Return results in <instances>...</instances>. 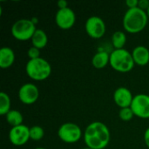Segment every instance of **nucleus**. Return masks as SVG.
I'll use <instances>...</instances> for the list:
<instances>
[{
  "mask_svg": "<svg viewBox=\"0 0 149 149\" xmlns=\"http://www.w3.org/2000/svg\"><path fill=\"white\" fill-rule=\"evenodd\" d=\"M27 76L35 81H43L47 79L52 73L51 64L43 58L30 59L25 65Z\"/></svg>",
  "mask_w": 149,
  "mask_h": 149,
  "instance_id": "4",
  "label": "nucleus"
},
{
  "mask_svg": "<svg viewBox=\"0 0 149 149\" xmlns=\"http://www.w3.org/2000/svg\"><path fill=\"white\" fill-rule=\"evenodd\" d=\"M134 97V96L133 95L132 92L125 86L118 87L113 93L114 103L120 108L130 107L132 105Z\"/></svg>",
  "mask_w": 149,
  "mask_h": 149,
  "instance_id": "12",
  "label": "nucleus"
},
{
  "mask_svg": "<svg viewBox=\"0 0 149 149\" xmlns=\"http://www.w3.org/2000/svg\"><path fill=\"white\" fill-rule=\"evenodd\" d=\"M16 55L14 51L8 46H3L0 49V67L7 69L15 62Z\"/></svg>",
  "mask_w": 149,
  "mask_h": 149,
  "instance_id": "14",
  "label": "nucleus"
},
{
  "mask_svg": "<svg viewBox=\"0 0 149 149\" xmlns=\"http://www.w3.org/2000/svg\"><path fill=\"white\" fill-rule=\"evenodd\" d=\"M130 107L134 116L141 119H149V95L145 93L135 95Z\"/></svg>",
  "mask_w": 149,
  "mask_h": 149,
  "instance_id": "9",
  "label": "nucleus"
},
{
  "mask_svg": "<svg viewBox=\"0 0 149 149\" xmlns=\"http://www.w3.org/2000/svg\"><path fill=\"white\" fill-rule=\"evenodd\" d=\"M27 56L30 59H35L40 58V50L37 47L31 46L27 51Z\"/></svg>",
  "mask_w": 149,
  "mask_h": 149,
  "instance_id": "22",
  "label": "nucleus"
},
{
  "mask_svg": "<svg viewBox=\"0 0 149 149\" xmlns=\"http://www.w3.org/2000/svg\"><path fill=\"white\" fill-rule=\"evenodd\" d=\"M119 116L121 120L123 121H130L133 120L134 113L132 110L131 107H125V108H120V112H119Z\"/></svg>",
  "mask_w": 149,
  "mask_h": 149,
  "instance_id": "21",
  "label": "nucleus"
},
{
  "mask_svg": "<svg viewBox=\"0 0 149 149\" xmlns=\"http://www.w3.org/2000/svg\"><path fill=\"white\" fill-rule=\"evenodd\" d=\"M10 142L14 146H24L30 139V127L22 124L17 127H11L9 132Z\"/></svg>",
  "mask_w": 149,
  "mask_h": 149,
  "instance_id": "11",
  "label": "nucleus"
},
{
  "mask_svg": "<svg viewBox=\"0 0 149 149\" xmlns=\"http://www.w3.org/2000/svg\"><path fill=\"white\" fill-rule=\"evenodd\" d=\"M143 139H144V142L146 144V146L149 148V127H148L144 133V136H143Z\"/></svg>",
  "mask_w": 149,
  "mask_h": 149,
  "instance_id": "26",
  "label": "nucleus"
},
{
  "mask_svg": "<svg viewBox=\"0 0 149 149\" xmlns=\"http://www.w3.org/2000/svg\"><path fill=\"white\" fill-rule=\"evenodd\" d=\"M82 149H91V148H82Z\"/></svg>",
  "mask_w": 149,
  "mask_h": 149,
  "instance_id": "30",
  "label": "nucleus"
},
{
  "mask_svg": "<svg viewBox=\"0 0 149 149\" xmlns=\"http://www.w3.org/2000/svg\"><path fill=\"white\" fill-rule=\"evenodd\" d=\"M5 120H6L7 123L10 126H11V127H17V126H20L23 124L24 117H23V114L21 113V112H19L18 110L11 109L5 115Z\"/></svg>",
  "mask_w": 149,
  "mask_h": 149,
  "instance_id": "17",
  "label": "nucleus"
},
{
  "mask_svg": "<svg viewBox=\"0 0 149 149\" xmlns=\"http://www.w3.org/2000/svg\"><path fill=\"white\" fill-rule=\"evenodd\" d=\"M17 97L23 104L32 105L39 98V90L36 85L32 83H25L20 86Z\"/></svg>",
  "mask_w": 149,
  "mask_h": 149,
  "instance_id": "10",
  "label": "nucleus"
},
{
  "mask_svg": "<svg viewBox=\"0 0 149 149\" xmlns=\"http://www.w3.org/2000/svg\"><path fill=\"white\" fill-rule=\"evenodd\" d=\"M126 5L127 6L128 9L137 8L138 5H139V0H127L126 1Z\"/></svg>",
  "mask_w": 149,
  "mask_h": 149,
  "instance_id": "24",
  "label": "nucleus"
},
{
  "mask_svg": "<svg viewBox=\"0 0 149 149\" xmlns=\"http://www.w3.org/2000/svg\"><path fill=\"white\" fill-rule=\"evenodd\" d=\"M111 140L108 127L101 121L90 123L84 132V141L86 148L91 149L106 148Z\"/></svg>",
  "mask_w": 149,
  "mask_h": 149,
  "instance_id": "1",
  "label": "nucleus"
},
{
  "mask_svg": "<svg viewBox=\"0 0 149 149\" xmlns=\"http://www.w3.org/2000/svg\"><path fill=\"white\" fill-rule=\"evenodd\" d=\"M148 19L147 11L140 9L139 7L128 9L124 14L122 25L127 32L136 34L142 31L147 27Z\"/></svg>",
  "mask_w": 149,
  "mask_h": 149,
  "instance_id": "2",
  "label": "nucleus"
},
{
  "mask_svg": "<svg viewBox=\"0 0 149 149\" xmlns=\"http://www.w3.org/2000/svg\"><path fill=\"white\" fill-rule=\"evenodd\" d=\"M76 22V14L70 7L58 9L55 15V23L61 30L71 29Z\"/></svg>",
  "mask_w": 149,
  "mask_h": 149,
  "instance_id": "8",
  "label": "nucleus"
},
{
  "mask_svg": "<svg viewBox=\"0 0 149 149\" xmlns=\"http://www.w3.org/2000/svg\"><path fill=\"white\" fill-rule=\"evenodd\" d=\"M127 43V35L122 31H116L112 35V44L114 49H123Z\"/></svg>",
  "mask_w": 149,
  "mask_h": 149,
  "instance_id": "18",
  "label": "nucleus"
},
{
  "mask_svg": "<svg viewBox=\"0 0 149 149\" xmlns=\"http://www.w3.org/2000/svg\"><path fill=\"white\" fill-rule=\"evenodd\" d=\"M110 63V53L106 51H99L97 52L93 58L92 64L93 67L96 69H103Z\"/></svg>",
  "mask_w": 149,
  "mask_h": 149,
  "instance_id": "15",
  "label": "nucleus"
},
{
  "mask_svg": "<svg viewBox=\"0 0 149 149\" xmlns=\"http://www.w3.org/2000/svg\"><path fill=\"white\" fill-rule=\"evenodd\" d=\"M132 56L134 64L139 66H145L149 63V49L144 45H138L133 49Z\"/></svg>",
  "mask_w": 149,
  "mask_h": 149,
  "instance_id": "13",
  "label": "nucleus"
},
{
  "mask_svg": "<svg viewBox=\"0 0 149 149\" xmlns=\"http://www.w3.org/2000/svg\"><path fill=\"white\" fill-rule=\"evenodd\" d=\"M85 29L87 35L93 39L101 38L107 31L105 21L98 16L89 17L86 21Z\"/></svg>",
  "mask_w": 149,
  "mask_h": 149,
  "instance_id": "7",
  "label": "nucleus"
},
{
  "mask_svg": "<svg viewBox=\"0 0 149 149\" xmlns=\"http://www.w3.org/2000/svg\"><path fill=\"white\" fill-rule=\"evenodd\" d=\"M35 149H46V148H35Z\"/></svg>",
  "mask_w": 149,
  "mask_h": 149,
  "instance_id": "29",
  "label": "nucleus"
},
{
  "mask_svg": "<svg viewBox=\"0 0 149 149\" xmlns=\"http://www.w3.org/2000/svg\"><path fill=\"white\" fill-rule=\"evenodd\" d=\"M147 14H148V17H149V8H148V10H147Z\"/></svg>",
  "mask_w": 149,
  "mask_h": 149,
  "instance_id": "28",
  "label": "nucleus"
},
{
  "mask_svg": "<svg viewBox=\"0 0 149 149\" xmlns=\"http://www.w3.org/2000/svg\"><path fill=\"white\" fill-rule=\"evenodd\" d=\"M36 30V24L31 21V19L21 18L13 23L10 28V33L17 40L27 41L31 39Z\"/></svg>",
  "mask_w": 149,
  "mask_h": 149,
  "instance_id": "5",
  "label": "nucleus"
},
{
  "mask_svg": "<svg viewBox=\"0 0 149 149\" xmlns=\"http://www.w3.org/2000/svg\"><path fill=\"white\" fill-rule=\"evenodd\" d=\"M45 136V131L40 126H32L30 127V139L34 141L42 140Z\"/></svg>",
  "mask_w": 149,
  "mask_h": 149,
  "instance_id": "20",
  "label": "nucleus"
},
{
  "mask_svg": "<svg viewBox=\"0 0 149 149\" xmlns=\"http://www.w3.org/2000/svg\"><path fill=\"white\" fill-rule=\"evenodd\" d=\"M109 65L114 71L121 73L131 72L135 65L132 52H128L125 48L114 49L110 53Z\"/></svg>",
  "mask_w": 149,
  "mask_h": 149,
  "instance_id": "3",
  "label": "nucleus"
},
{
  "mask_svg": "<svg viewBox=\"0 0 149 149\" xmlns=\"http://www.w3.org/2000/svg\"><path fill=\"white\" fill-rule=\"evenodd\" d=\"M31 21H32V22H33V23H34L35 24H36L38 23V19H37L36 17H33V18H31Z\"/></svg>",
  "mask_w": 149,
  "mask_h": 149,
  "instance_id": "27",
  "label": "nucleus"
},
{
  "mask_svg": "<svg viewBox=\"0 0 149 149\" xmlns=\"http://www.w3.org/2000/svg\"><path fill=\"white\" fill-rule=\"evenodd\" d=\"M57 5L58 7V9H65L68 7V2L65 0H59L57 3Z\"/></svg>",
  "mask_w": 149,
  "mask_h": 149,
  "instance_id": "25",
  "label": "nucleus"
},
{
  "mask_svg": "<svg viewBox=\"0 0 149 149\" xmlns=\"http://www.w3.org/2000/svg\"><path fill=\"white\" fill-rule=\"evenodd\" d=\"M138 7L145 11H147L149 8V0H139Z\"/></svg>",
  "mask_w": 149,
  "mask_h": 149,
  "instance_id": "23",
  "label": "nucleus"
},
{
  "mask_svg": "<svg viewBox=\"0 0 149 149\" xmlns=\"http://www.w3.org/2000/svg\"><path fill=\"white\" fill-rule=\"evenodd\" d=\"M58 136L65 143L74 144L79 141L83 136V133L79 125L72 122H66L58 127Z\"/></svg>",
  "mask_w": 149,
  "mask_h": 149,
  "instance_id": "6",
  "label": "nucleus"
},
{
  "mask_svg": "<svg viewBox=\"0 0 149 149\" xmlns=\"http://www.w3.org/2000/svg\"><path fill=\"white\" fill-rule=\"evenodd\" d=\"M31 45L39 50L45 48L48 44V36L42 29H37L31 38Z\"/></svg>",
  "mask_w": 149,
  "mask_h": 149,
  "instance_id": "16",
  "label": "nucleus"
},
{
  "mask_svg": "<svg viewBox=\"0 0 149 149\" xmlns=\"http://www.w3.org/2000/svg\"><path fill=\"white\" fill-rule=\"evenodd\" d=\"M10 106H11V101L10 96L4 92H1L0 93V115L5 116L11 110Z\"/></svg>",
  "mask_w": 149,
  "mask_h": 149,
  "instance_id": "19",
  "label": "nucleus"
}]
</instances>
